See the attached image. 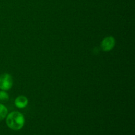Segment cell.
I'll list each match as a JSON object with an SVG mask.
<instances>
[{
    "label": "cell",
    "instance_id": "obj_1",
    "mask_svg": "<svg viewBox=\"0 0 135 135\" xmlns=\"http://www.w3.org/2000/svg\"><path fill=\"white\" fill-rule=\"evenodd\" d=\"M6 123L8 127L12 130H20L25 125V117L20 112H13L7 117Z\"/></svg>",
    "mask_w": 135,
    "mask_h": 135
},
{
    "label": "cell",
    "instance_id": "obj_2",
    "mask_svg": "<svg viewBox=\"0 0 135 135\" xmlns=\"http://www.w3.org/2000/svg\"><path fill=\"white\" fill-rule=\"evenodd\" d=\"M13 80L11 75L8 73H3L0 75V89L2 90H9L12 88Z\"/></svg>",
    "mask_w": 135,
    "mask_h": 135
},
{
    "label": "cell",
    "instance_id": "obj_3",
    "mask_svg": "<svg viewBox=\"0 0 135 135\" xmlns=\"http://www.w3.org/2000/svg\"><path fill=\"white\" fill-rule=\"evenodd\" d=\"M115 45V39L113 36H108L101 42V48L104 51H109Z\"/></svg>",
    "mask_w": 135,
    "mask_h": 135
},
{
    "label": "cell",
    "instance_id": "obj_6",
    "mask_svg": "<svg viewBox=\"0 0 135 135\" xmlns=\"http://www.w3.org/2000/svg\"><path fill=\"white\" fill-rule=\"evenodd\" d=\"M9 96L8 94L4 90L0 91V103L6 102L9 100Z\"/></svg>",
    "mask_w": 135,
    "mask_h": 135
},
{
    "label": "cell",
    "instance_id": "obj_5",
    "mask_svg": "<svg viewBox=\"0 0 135 135\" xmlns=\"http://www.w3.org/2000/svg\"><path fill=\"white\" fill-rule=\"evenodd\" d=\"M8 110L6 107L3 104H0V121L3 120L7 115Z\"/></svg>",
    "mask_w": 135,
    "mask_h": 135
},
{
    "label": "cell",
    "instance_id": "obj_4",
    "mask_svg": "<svg viewBox=\"0 0 135 135\" xmlns=\"http://www.w3.org/2000/svg\"><path fill=\"white\" fill-rule=\"evenodd\" d=\"M28 100L26 96H19L15 100V104L18 108H25L27 106Z\"/></svg>",
    "mask_w": 135,
    "mask_h": 135
}]
</instances>
